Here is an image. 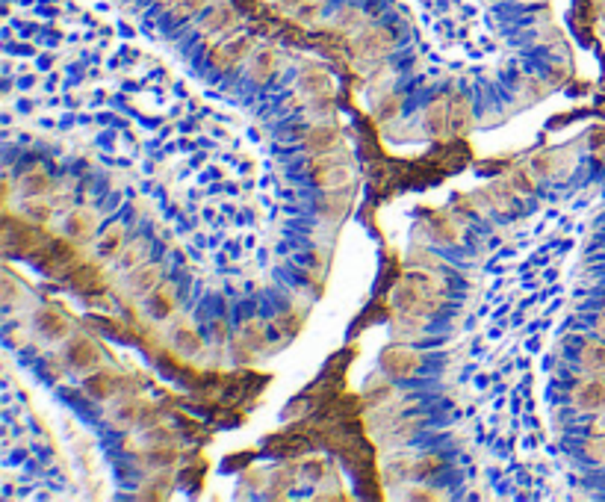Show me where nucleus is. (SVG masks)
<instances>
[{
  "instance_id": "nucleus-1",
  "label": "nucleus",
  "mask_w": 605,
  "mask_h": 502,
  "mask_svg": "<svg viewBox=\"0 0 605 502\" xmlns=\"http://www.w3.org/2000/svg\"><path fill=\"white\" fill-rule=\"evenodd\" d=\"M396 305L405 316L425 320V316L437 313L443 305V281L431 272H411L396 287Z\"/></svg>"
},
{
  "instance_id": "nucleus-2",
  "label": "nucleus",
  "mask_w": 605,
  "mask_h": 502,
  "mask_svg": "<svg viewBox=\"0 0 605 502\" xmlns=\"http://www.w3.org/2000/svg\"><path fill=\"white\" fill-rule=\"evenodd\" d=\"M310 177L316 187H322V189H331V192H337L343 187H348V180H351V169L346 163H337V160H313L310 163Z\"/></svg>"
},
{
  "instance_id": "nucleus-3",
  "label": "nucleus",
  "mask_w": 605,
  "mask_h": 502,
  "mask_svg": "<svg viewBox=\"0 0 605 502\" xmlns=\"http://www.w3.org/2000/svg\"><path fill=\"white\" fill-rule=\"evenodd\" d=\"M396 39H393V33L387 27H369V30H360L358 33V39H355V50H358V57L363 59H381V57H387L390 50H393Z\"/></svg>"
},
{
  "instance_id": "nucleus-4",
  "label": "nucleus",
  "mask_w": 605,
  "mask_h": 502,
  "mask_svg": "<svg viewBox=\"0 0 605 502\" xmlns=\"http://www.w3.org/2000/svg\"><path fill=\"white\" fill-rule=\"evenodd\" d=\"M419 363H423V358H419L413 349H408L405 343H401V346H390L381 355V366H384V373H387L390 378H411V375H416Z\"/></svg>"
},
{
  "instance_id": "nucleus-5",
  "label": "nucleus",
  "mask_w": 605,
  "mask_h": 502,
  "mask_svg": "<svg viewBox=\"0 0 605 502\" xmlns=\"http://www.w3.org/2000/svg\"><path fill=\"white\" fill-rule=\"evenodd\" d=\"M251 50V39L248 36H233V39H225L218 42L213 50H210V65L216 71H230L237 62H242Z\"/></svg>"
},
{
  "instance_id": "nucleus-6",
  "label": "nucleus",
  "mask_w": 605,
  "mask_h": 502,
  "mask_svg": "<svg viewBox=\"0 0 605 502\" xmlns=\"http://www.w3.org/2000/svg\"><path fill=\"white\" fill-rule=\"evenodd\" d=\"M65 361L80 373H92L100 361V349L89 337H74V340H69V349H65Z\"/></svg>"
},
{
  "instance_id": "nucleus-7",
  "label": "nucleus",
  "mask_w": 605,
  "mask_h": 502,
  "mask_svg": "<svg viewBox=\"0 0 605 502\" xmlns=\"http://www.w3.org/2000/svg\"><path fill=\"white\" fill-rule=\"evenodd\" d=\"M473 127V104L464 95L449 98V133L452 136H466Z\"/></svg>"
},
{
  "instance_id": "nucleus-8",
  "label": "nucleus",
  "mask_w": 605,
  "mask_h": 502,
  "mask_svg": "<svg viewBox=\"0 0 605 502\" xmlns=\"http://www.w3.org/2000/svg\"><path fill=\"white\" fill-rule=\"evenodd\" d=\"M36 328L45 334L47 340H62V337H69V331H71V322L65 320V316L54 308H42L36 313Z\"/></svg>"
},
{
  "instance_id": "nucleus-9",
  "label": "nucleus",
  "mask_w": 605,
  "mask_h": 502,
  "mask_svg": "<svg viewBox=\"0 0 605 502\" xmlns=\"http://www.w3.org/2000/svg\"><path fill=\"white\" fill-rule=\"evenodd\" d=\"M163 284V269L157 263H145V266H136L130 275V290L133 293H142V296H151L157 287Z\"/></svg>"
},
{
  "instance_id": "nucleus-10",
  "label": "nucleus",
  "mask_w": 605,
  "mask_h": 502,
  "mask_svg": "<svg viewBox=\"0 0 605 502\" xmlns=\"http://www.w3.org/2000/svg\"><path fill=\"white\" fill-rule=\"evenodd\" d=\"M233 24H237V12L230 6H213L204 15V21H201V33H204V36H222V33H228Z\"/></svg>"
},
{
  "instance_id": "nucleus-11",
  "label": "nucleus",
  "mask_w": 605,
  "mask_h": 502,
  "mask_svg": "<svg viewBox=\"0 0 605 502\" xmlns=\"http://www.w3.org/2000/svg\"><path fill=\"white\" fill-rule=\"evenodd\" d=\"M83 387H86L95 399H110L115 390H119V375L112 370H92Z\"/></svg>"
},
{
  "instance_id": "nucleus-12",
  "label": "nucleus",
  "mask_w": 605,
  "mask_h": 502,
  "mask_svg": "<svg viewBox=\"0 0 605 502\" xmlns=\"http://www.w3.org/2000/svg\"><path fill=\"white\" fill-rule=\"evenodd\" d=\"M237 346L240 351H245V355H257V351L266 346V334H263V325L254 322V320H248L240 325L237 331Z\"/></svg>"
},
{
  "instance_id": "nucleus-13",
  "label": "nucleus",
  "mask_w": 605,
  "mask_h": 502,
  "mask_svg": "<svg viewBox=\"0 0 605 502\" xmlns=\"http://www.w3.org/2000/svg\"><path fill=\"white\" fill-rule=\"evenodd\" d=\"M175 305H177V296H175L172 284H160V287L148 298V308H151V313H154L157 320H169V316L175 313Z\"/></svg>"
},
{
  "instance_id": "nucleus-14",
  "label": "nucleus",
  "mask_w": 605,
  "mask_h": 502,
  "mask_svg": "<svg viewBox=\"0 0 605 502\" xmlns=\"http://www.w3.org/2000/svg\"><path fill=\"white\" fill-rule=\"evenodd\" d=\"M573 402L582 411H597L605 405V384L602 381H585L573 390Z\"/></svg>"
},
{
  "instance_id": "nucleus-15",
  "label": "nucleus",
  "mask_w": 605,
  "mask_h": 502,
  "mask_svg": "<svg viewBox=\"0 0 605 502\" xmlns=\"http://www.w3.org/2000/svg\"><path fill=\"white\" fill-rule=\"evenodd\" d=\"M298 86H301V92H305L307 98H325V95H331V89H334V80H331L328 71L310 69V71L301 74Z\"/></svg>"
},
{
  "instance_id": "nucleus-16",
  "label": "nucleus",
  "mask_w": 605,
  "mask_h": 502,
  "mask_svg": "<svg viewBox=\"0 0 605 502\" xmlns=\"http://www.w3.org/2000/svg\"><path fill=\"white\" fill-rule=\"evenodd\" d=\"M425 127L434 136L449 130V98H434L425 110Z\"/></svg>"
},
{
  "instance_id": "nucleus-17",
  "label": "nucleus",
  "mask_w": 605,
  "mask_h": 502,
  "mask_svg": "<svg viewBox=\"0 0 605 502\" xmlns=\"http://www.w3.org/2000/svg\"><path fill=\"white\" fill-rule=\"evenodd\" d=\"M95 225H98V219H95V213L92 210H77V213H71L69 216V222H65V230H69V237L71 240H89L92 233H95Z\"/></svg>"
},
{
  "instance_id": "nucleus-18",
  "label": "nucleus",
  "mask_w": 605,
  "mask_h": 502,
  "mask_svg": "<svg viewBox=\"0 0 605 502\" xmlns=\"http://www.w3.org/2000/svg\"><path fill=\"white\" fill-rule=\"evenodd\" d=\"M334 142H337V130H334L331 124H316V127L307 130L305 148L313 151V154H322V151H328Z\"/></svg>"
},
{
  "instance_id": "nucleus-19",
  "label": "nucleus",
  "mask_w": 605,
  "mask_h": 502,
  "mask_svg": "<svg viewBox=\"0 0 605 502\" xmlns=\"http://www.w3.org/2000/svg\"><path fill=\"white\" fill-rule=\"evenodd\" d=\"M278 71V54L275 50H260V54L251 59V80L254 83H266Z\"/></svg>"
},
{
  "instance_id": "nucleus-20",
  "label": "nucleus",
  "mask_w": 605,
  "mask_h": 502,
  "mask_svg": "<svg viewBox=\"0 0 605 502\" xmlns=\"http://www.w3.org/2000/svg\"><path fill=\"white\" fill-rule=\"evenodd\" d=\"M172 340H175V346H177V349L189 351V355H198V351H201V346H204V340L198 337V331H195L189 322H180V325H175Z\"/></svg>"
},
{
  "instance_id": "nucleus-21",
  "label": "nucleus",
  "mask_w": 605,
  "mask_h": 502,
  "mask_svg": "<svg viewBox=\"0 0 605 502\" xmlns=\"http://www.w3.org/2000/svg\"><path fill=\"white\" fill-rule=\"evenodd\" d=\"M582 363L587 366L591 373H605V343L602 340H587L582 346Z\"/></svg>"
},
{
  "instance_id": "nucleus-22",
  "label": "nucleus",
  "mask_w": 605,
  "mask_h": 502,
  "mask_svg": "<svg viewBox=\"0 0 605 502\" xmlns=\"http://www.w3.org/2000/svg\"><path fill=\"white\" fill-rule=\"evenodd\" d=\"M50 187H54V180L42 169H30L21 175V192H27V195H45Z\"/></svg>"
},
{
  "instance_id": "nucleus-23",
  "label": "nucleus",
  "mask_w": 605,
  "mask_h": 502,
  "mask_svg": "<svg viewBox=\"0 0 605 502\" xmlns=\"http://www.w3.org/2000/svg\"><path fill=\"white\" fill-rule=\"evenodd\" d=\"M122 245H124V228L122 225H110L107 233H104V240H100V255L115 257L122 251Z\"/></svg>"
},
{
  "instance_id": "nucleus-24",
  "label": "nucleus",
  "mask_w": 605,
  "mask_h": 502,
  "mask_svg": "<svg viewBox=\"0 0 605 502\" xmlns=\"http://www.w3.org/2000/svg\"><path fill=\"white\" fill-rule=\"evenodd\" d=\"M71 260H74V248H69L65 243H57L54 251H47L45 266H47V269H65Z\"/></svg>"
},
{
  "instance_id": "nucleus-25",
  "label": "nucleus",
  "mask_w": 605,
  "mask_h": 502,
  "mask_svg": "<svg viewBox=\"0 0 605 502\" xmlns=\"http://www.w3.org/2000/svg\"><path fill=\"white\" fill-rule=\"evenodd\" d=\"M293 9H295V18H298V21L313 24V21L319 18V15H322L325 0H298V4H295Z\"/></svg>"
},
{
  "instance_id": "nucleus-26",
  "label": "nucleus",
  "mask_w": 605,
  "mask_h": 502,
  "mask_svg": "<svg viewBox=\"0 0 605 502\" xmlns=\"http://www.w3.org/2000/svg\"><path fill=\"white\" fill-rule=\"evenodd\" d=\"M443 470V458L440 455H423L413 467H411V473L419 476V479H425V476H434V473H440Z\"/></svg>"
},
{
  "instance_id": "nucleus-27",
  "label": "nucleus",
  "mask_w": 605,
  "mask_h": 502,
  "mask_svg": "<svg viewBox=\"0 0 605 502\" xmlns=\"http://www.w3.org/2000/svg\"><path fill=\"white\" fill-rule=\"evenodd\" d=\"M136 416H139L136 402H127V405H122V408H115V411H112V423H115V426H122V428H127V426L136 423Z\"/></svg>"
},
{
  "instance_id": "nucleus-28",
  "label": "nucleus",
  "mask_w": 605,
  "mask_h": 502,
  "mask_svg": "<svg viewBox=\"0 0 605 502\" xmlns=\"http://www.w3.org/2000/svg\"><path fill=\"white\" fill-rule=\"evenodd\" d=\"M360 24H363V15L358 9H343L337 15V27H343V30H358Z\"/></svg>"
},
{
  "instance_id": "nucleus-29",
  "label": "nucleus",
  "mask_w": 605,
  "mask_h": 502,
  "mask_svg": "<svg viewBox=\"0 0 605 502\" xmlns=\"http://www.w3.org/2000/svg\"><path fill=\"white\" fill-rule=\"evenodd\" d=\"M204 6H207V0H180L172 12H175V18H187V15H195L198 9H204Z\"/></svg>"
},
{
  "instance_id": "nucleus-30",
  "label": "nucleus",
  "mask_w": 605,
  "mask_h": 502,
  "mask_svg": "<svg viewBox=\"0 0 605 502\" xmlns=\"http://www.w3.org/2000/svg\"><path fill=\"white\" fill-rule=\"evenodd\" d=\"M272 488H275V494L290 491V488H293V473H290V470H278V473L272 476Z\"/></svg>"
},
{
  "instance_id": "nucleus-31",
  "label": "nucleus",
  "mask_w": 605,
  "mask_h": 502,
  "mask_svg": "<svg viewBox=\"0 0 605 502\" xmlns=\"http://www.w3.org/2000/svg\"><path fill=\"white\" fill-rule=\"evenodd\" d=\"M305 476H310V479H322V476H325V461H322V458H310V461H305Z\"/></svg>"
},
{
  "instance_id": "nucleus-32",
  "label": "nucleus",
  "mask_w": 605,
  "mask_h": 502,
  "mask_svg": "<svg viewBox=\"0 0 605 502\" xmlns=\"http://www.w3.org/2000/svg\"><path fill=\"white\" fill-rule=\"evenodd\" d=\"M142 255H145L142 243H133V245L127 248V255H124V266H130V269H136V263L142 260Z\"/></svg>"
},
{
  "instance_id": "nucleus-33",
  "label": "nucleus",
  "mask_w": 605,
  "mask_h": 502,
  "mask_svg": "<svg viewBox=\"0 0 605 502\" xmlns=\"http://www.w3.org/2000/svg\"><path fill=\"white\" fill-rule=\"evenodd\" d=\"M587 449V455H591L594 461H602L605 464V438H597V440H591L585 446Z\"/></svg>"
},
{
  "instance_id": "nucleus-34",
  "label": "nucleus",
  "mask_w": 605,
  "mask_h": 502,
  "mask_svg": "<svg viewBox=\"0 0 605 502\" xmlns=\"http://www.w3.org/2000/svg\"><path fill=\"white\" fill-rule=\"evenodd\" d=\"M30 216H36V219L45 222V219H50V207H36V204H33V207H30Z\"/></svg>"
},
{
  "instance_id": "nucleus-35",
  "label": "nucleus",
  "mask_w": 605,
  "mask_h": 502,
  "mask_svg": "<svg viewBox=\"0 0 605 502\" xmlns=\"http://www.w3.org/2000/svg\"><path fill=\"white\" fill-rule=\"evenodd\" d=\"M177 4H180V0H163V6H165V9H175Z\"/></svg>"
},
{
  "instance_id": "nucleus-36",
  "label": "nucleus",
  "mask_w": 605,
  "mask_h": 502,
  "mask_svg": "<svg viewBox=\"0 0 605 502\" xmlns=\"http://www.w3.org/2000/svg\"><path fill=\"white\" fill-rule=\"evenodd\" d=\"M599 331H602V334H605V313H602V316H599Z\"/></svg>"
},
{
  "instance_id": "nucleus-37",
  "label": "nucleus",
  "mask_w": 605,
  "mask_h": 502,
  "mask_svg": "<svg viewBox=\"0 0 605 502\" xmlns=\"http://www.w3.org/2000/svg\"><path fill=\"white\" fill-rule=\"evenodd\" d=\"M281 4H283V6H295V4H298V0H281Z\"/></svg>"
}]
</instances>
